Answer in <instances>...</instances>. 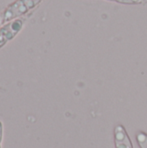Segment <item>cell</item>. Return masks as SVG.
<instances>
[{
    "label": "cell",
    "mask_w": 147,
    "mask_h": 148,
    "mask_svg": "<svg viewBox=\"0 0 147 148\" xmlns=\"http://www.w3.org/2000/svg\"><path fill=\"white\" fill-rule=\"evenodd\" d=\"M42 0H16L10 4L2 16V22L6 23L12 21L15 18L27 13L31 9L35 8Z\"/></svg>",
    "instance_id": "6da1fadb"
},
{
    "label": "cell",
    "mask_w": 147,
    "mask_h": 148,
    "mask_svg": "<svg viewBox=\"0 0 147 148\" xmlns=\"http://www.w3.org/2000/svg\"><path fill=\"white\" fill-rule=\"evenodd\" d=\"M23 20L16 19L0 28V48L11 40L22 29Z\"/></svg>",
    "instance_id": "7a4b0ae2"
},
{
    "label": "cell",
    "mask_w": 147,
    "mask_h": 148,
    "mask_svg": "<svg viewBox=\"0 0 147 148\" xmlns=\"http://www.w3.org/2000/svg\"><path fill=\"white\" fill-rule=\"evenodd\" d=\"M114 144L115 148H133L125 127L121 125L114 128Z\"/></svg>",
    "instance_id": "3957f363"
},
{
    "label": "cell",
    "mask_w": 147,
    "mask_h": 148,
    "mask_svg": "<svg viewBox=\"0 0 147 148\" xmlns=\"http://www.w3.org/2000/svg\"><path fill=\"white\" fill-rule=\"evenodd\" d=\"M136 140L140 148H147V134L139 132L136 135Z\"/></svg>",
    "instance_id": "277c9868"
},
{
    "label": "cell",
    "mask_w": 147,
    "mask_h": 148,
    "mask_svg": "<svg viewBox=\"0 0 147 148\" xmlns=\"http://www.w3.org/2000/svg\"><path fill=\"white\" fill-rule=\"evenodd\" d=\"M117 3H127V4H138V3H143L147 2V0H110Z\"/></svg>",
    "instance_id": "5b68a950"
},
{
    "label": "cell",
    "mask_w": 147,
    "mask_h": 148,
    "mask_svg": "<svg viewBox=\"0 0 147 148\" xmlns=\"http://www.w3.org/2000/svg\"><path fill=\"white\" fill-rule=\"evenodd\" d=\"M2 136H3V124L0 121V148H1V142H2Z\"/></svg>",
    "instance_id": "8992f818"
},
{
    "label": "cell",
    "mask_w": 147,
    "mask_h": 148,
    "mask_svg": "<svg viewBox=\"0 0 147 148\" xmlns=\"http://www.w3.org/2000/svg\"><path fill=\"white\" fill-rule=\"evenodd\" d=\"M0 21H1V16H0Z\"/></svg>",
    "instance_id": "52a82bcc"
}]
</instances>
